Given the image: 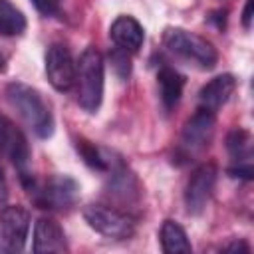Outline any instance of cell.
Instances as JSON below:
<instances>
[{"instance_id":"6da1fadb","label":"cell","mask_w":254,"mask_h":254,"mask_svg":"<svg viewBox=\"0 0 254 254\" xmlns=\"http://www.w3.org/2000/svg\"><path fill=\"white\" fill-rule=\"evenodd\" d=\"M8 105L24 121V125L40 139H48L54 133V117L44 101L42 93L22 81H10L4 89Z\"/></svg>"},{"instance_id":"7a4b0ae2","label":"cell","mask_w":254,"mask_h":254,"mask_svg":"<svg viewBox=\"0 0 254 254\" xmlns=\"http://www.w3.org/2000/svg\"><path fill=\"white\" fill-rule=\"evenodd\" d=\"M103 83H105V62L97 48L87 46L79 60L75 62V89H77V103L95 113L103 99Z\"/></svg>"},{"instance_id":"3957f363","label":"cell","mask_w":254,"mask_h":254,"mask_svg":"<svg viewBox=\"0 0 254 254\" xmlns=\"http://www.w3.org/2000/svg\"><path fill=\"white\" fill-rule=\"evenodd\" d=\"M163 44L171 54L192 62L202 69H212L218 62V52L206 38L183 28H167L163 34Z\"/></svg>"},{"instance_id":"277c9868","label":"cell","mask_w":254,"mask_h":254,"mask_svg":"<svg viewBox=\"0 0 254 254\" xmlns=\"http://www.w3.org/2000/svg\"><path fill=\"white\" fill-rule=\"evenodd\" d=\"M85 222L99 234L115 240H125L135 234V218L109 204H87L83 208Z\"/></svg>"},{"instance_id":"5b68a950","label":"cell","mask_w":254,"mask_h":254,"mask_svg":"<svg viewBox=\"0 0 254 254\" xmlns=\"http://www.w3.org/2000/svg\"><path fill=\"white\" fill-rule=\"evenodd\" d=\"M28 192H30V196L34 198V202L40 208L65 210V208L75 204L77 194H79V187L71 177L54 175L42 185L34 183Z\"/></svg>"},{"instance_id":"8992f818","label":"cell","mask_w":254,"mask_h":254,"mask_svg":"<svg viewBox=\"0 0 254 254\" xmlns=\"http://www.w3.org/2000/svg\"><path fill=\"white\" fill-rule=\"evenodd\" d=\"M0 155H6L12 161V165L20 171L22 185L26 187V190H30L36 181L28 169V165H30L28 141H26L24 133L10 119H6L2 115H0Z\"/></svg>"},{"instance_id":"52a82bcc","label":"cell","mask_w":254,"mask_h":254,"mask_svg":"<svg viewBox=\"0 0 254 254\" xmlns=\"http://www.w3.org/2000/svg\"><path fill=\"white\" fill-rule=\"evenodd\" d=\"M216 177H218V169L214 163H202L200 167H196L192 171V175L189 177V183L185 187V206L189 214H200L212 192H214V185H216Z\"/></svg>"},{"instance_id":"ba28073f","label":"cell","mask_w":254,"mask_h":254,"mask_svg":"<svg viewBox=\"0 0 254 254\" xmlns=\"http://www.w3.org/2000/svg\"><path fill=\"white\" fill-rule=\"evenodd\" d=\"M214 113L198 107L185 123L181 133V149L185 151V157H192L194 153L208 147L214 135Z\"/></svg>"},{"instance_id":"9c48e42d","label":"cell","mask_w":254,"mask_h":254,"mask_svg":"<svg viewBox=\"0 0 254 254\" xmlns=\"http://www.w3.org/2000/svg\"><path fill=\"white\" fill-rule=\"evenodd\" d=\"M0 232L8 252H22L30 232V212L20 204L4 206L0 212Z\"/></svg>"},{"instance_id":"30bf717a","label":"cell","mask_w":254,"mask_h":254,"mask_svg":"<svg viewBox=\"0 0 254 254\" xmlns=\"http://www.w3.org/2000/svg\"><path fill=\"white\" fill-rule=\"evenodd\" d=\"M46 75L54 89L69 91L75 83V62L64 44H52L46 52Z\"/></svg>"},{"instance_id":"8fae6325","label":"cell","mask_w":254,"mask_h":254,"mask_svg":"<svg viewBox=\"0 0 254 254\" xmlns=\"http://www.w3.org/2000/svg\"><path fill=\"white\" fill-rule=\"evenodd\" d=\"M226 149L230 155V177H238L244 181H250L252 171V137L244 129H232L226 135Z\"/></svg>"},{"instance_id":"7c38bea8","label":"cell","mask_w":254,"mask_h":254,"mask_svg":"<svg viewBox=\"0 0 254 254\" xmlns=\"http://www.w3.org/2000/svg\"><path fill=\"white\" fill-rule=\"evenodd\" d=\"M32 250L36 254H56V252H65L67 242L64 228L60 226L58 220L50 216H42L34 224V242Z\"/></svg>"},{"instance_id":"4fadbf2b","label":"cell","mask_w":254,"mask_h":254,"mask_svg":"<svg viewBox=\"0 0 254 254\" xmlns=\"http://www.w3.org/2000/svg\"><path fill=\"white\" fill-rule=\"evenodd\" d=\"M236 89V79L230 73H222L212 77L202 89L198 91V107H204L212 113H216L234 93Z\"/></svg>"},{"instance_id":"5bb4252c","label":"cell","mask_w":254,"mask_h":254,"mask_svg":"<svg viewBox=\"0 0 254 254\" xmlns=\"http://www.w3.org/2000/svg\"><path fill=\"white\" fill-rule=\"evenodd\" d=\"M109 36L115 42L117 48L125 52H137L143 46L145 40V30L143 26L133 18V16H117L109 28Z\"/></svg>"},{"instance_id":"9a60e30c","label":"cell","mask_w":254,"mask_h":254,"mask_svg":"<svg viewBox=\"0 0 254 254\" xmlns=\"http://www.w3.org/2000/svg\"><path fill=\"white\" fill-rule=\"evenodd\" d=\"M157 79H159V93H161L163 107L167 111H171L183 95L185 77L173 67H161L159 73H157Z\"/></svg>"},{"instance_id":"2e32d148","label":"cell","mask_w":254,"mask_h":254,"mask_svg":"<svg viewBox=\"0 0 254 254\" xmlns=\"http://www.w3.org/2000/svg\"><path fill=\"white\" fill-rule=\"evenodd\" d=\"M161 248L165 254H189L192 250L185 228L175 220H165L161 226Z\"/></svg>"},{"instance_id":"e0dca14e","label":"cell","mask_w":254,"mask_h":254,"mask_svg":"<svg viewBox=\"0 0 254 254\" xmlns=\"http://www.w3.org/2000/svg\"><path fill=\"white\" fill-rule=\"evenodd\" d=\"M26 30V16L10 0H0V36H20Z\"/></svg>"},{"instance_id":"ac0fdd59","label":"cell","mask_w":254,"mask_h":254,"mask_svg":"<svg viewBox=\"0 0 254 254\" xmlns=\"http://www.w3.org/2000/svg\"><path fill=\"white\" fill-rule=\"evenodd\" d=\"M77 151H79V155H81V159H83V163L87 165V167H91V169H97V171H105V169H109L111 167V159H107V155L99 149V147H95L93 143H89V141H77Z\"/></svg>"},{"instance_id":"d6986e66","label":"cell","mask_w":254,"mask_h":254,"mask_svg":"<svg viewBox=\"0 0 254 254\" xmlns=\"http://www.w3.org/2000/svg\"><path fill=\"white\" fill-rule=\"evenodd\" d=\"M109 58H111V65H113L115 73H117L121 79H127L129 73H131L129 52H125V50H121V48H115V50L109 54Z\"/></svg>"},{"instance_id":"ffe728a7","label":"cell","mask_w":254,"mask_h":254,"mask_svg":"<svg viewBox=\"0 0 254 254\" xmlns=\"http://www.w3.org/2000/svg\"><path fill=\"white\" fill-rule=\"evenodd\" d=\"M62 2H64V0H32V4L38 8V12H42V14H46V16L56 14V12L60 10Z\"/></svg>"},{"instance_id":"44dd1931","label":"cell","mask_w":254,"mask_h":254,"mask_svg":"<svg viewBox=\"0 0 254 254\" xmlns=\"http://www.w3.org/2000/svg\"><path fill=\"white\" fill-rule=\"evenodd\" d=\"M252 24V0H246V6L242 10V26L248 30Z\"/></svg>"},{"instance_id":"7402d4cb","label":"cell","mask_w":254,"mask_h":254,"mask_svg":"<svg viewBox=\"0 0 254 254\" xmlns=\"http://www.w3.org/2000/svg\"><path fill=\"white\" fill-rule=\"evenodd\" d=\"M222 250H224V252H250V246H248L246 242L238 240V242H232V244L224 246Z\"/></svg>"},{"instance_id":"603a6c76","label":"cell","mask_w":254,"mask_h":254,"mask_svg":"<svg viewBox=\"0 0 254 254\" xmlns=\"http://www.w3.org/2000/svg\"><path fill=\"white\" fill-rule=\"evenodd\" d=\"M4 69H6V58H4L2 54H0V73H2Z\"/></svg>"},{"instance_id":"cb8c5ba5","label":"cell","mask_w":254,"mask_h":254,"mask_svg":"<svg viewBox=\"0 0 254 254\" xmlns=\"http://www.w3.org/2000/svg\"><path fill=\"white\" fill-rule=\"evenodd\" d=\"M2 179H4V173H2V165H0V183H2Z\"/></svg>"}]
</instances>
